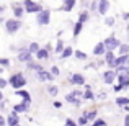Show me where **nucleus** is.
I'll return each mask as SVG.
<instances>
[{
	"instance_id": "obj_9",
	"label": "nucleus",
	"mask_w": 129,
	"mask_h": 126,
	"mask_svg": "<svg viewBox=\"0 0 129 126\" xmlns=\"http://www.w3.org/2000/svg\"><path fill=\"white\" fill-rule=\"evenodd\" d=\"M119 82H121V85H123V87H127V85H129V75H127V72H121Z\"/></svg>"
},
{
	"instance_id": "obj_22",
	"label": "nucleus",
	"mask_w": 129,
	"mask_h": 126,
	"mask_svg": "<svg viewBox=\"0 0 129 126\" xmlns=\"http://www.w3.org/2000/svg\"><path fill=\"white\" fill-rule=\"evenodd\" d=\"M116 103H118V105H127V103H129V100H127V98H118Z\"/></svg>"
},
{
	"instance_id": "obj_4",
	"label": "nucleus",
	"mask_w": 129,
	"mask_h": 126,
	"mask_svg": "<svg viewBox=\"0 0 129 126\" xmlns=\"http://www.w3.org/2000/svg\"><path fill=\"white\" fill-rule=\"evenodd\" d=\"M38 23L39 25H47L49 23V12H41L38 15Z\"/></svg>"
},
{
	"instance_id": "obj_3",
	"label": "nucleus",
	"mask_w": 129,
	"mask_h": 126,
	"mask_svg": "<svg viewBox=\"0 0 129 126\" xmlns=\"http://www.w3.org/2000/svg\"><path fill=\"white\" fill-rule=\"evenodd\" d=\"M18 28H20L18 21H15V20H8V21H7V31L8 33H15Z\"/></svg>"
},
{
	"instance_id": "obj_26",
	"label": "nucleus",
	"mask_w": 129,
	"mask_h": 126,
	"mask_svg": "<svg viewBox=\"0 0 129 126\" xmlns=\"http://www.w3.org/2000/svg\"><path fill=\"white\" fill-rule=\"evenodd\" d=\"M106 62H108V64H113V53H108V56H106Z\"/></svg>"
},
{
	"instance_id": "obj_5",
	"label": "nucleus",
	"mask_w": 129,
	"mask_h": 126,
	"mask_svg": "<svg viewBox=\"0 0 129 126\" xmlns=\"http://www.w3.org/2000/svg\"><path fill=\"white\" fill-rule=\"evenodd\" d=\"M103 44H105V47H108V49H114V47L119 46V41H118V39H114V38H108Z\"/></svg>"
},
{
	"instance_id": "obj_2",
	"label": "nucleus",
	"mask_w": 129,
	"mask_h": 126,
	"mask_svg": "<svg viewBox=\"0 0 129 126\" xmlns=\"http://www.w3.org/2000/svg\"><path fill=\"white\" fill-rule=\"evenodd\" d=\"M25 7L28 13H35V12H41V7L38 3H33L31 0H25Z\"/></svg>"
},
{
	"instance_id": "obj_27",
	"label": "nucleus",
	"mask_w": 129,
	"mask_h": 126,
	"mask_svg": "<svg viewBox=\"0 0 129 126\" xmlns=\"http://www.w3.org/2000/svg\"><path fill=\"white\" fill-rule=\"evenodd\" d=\"M57 92H59V90H57V87H51L49 88V93L52 95V97H54V95H57Z\"/></svg>"
},
{
	"instance_id": "obj_13",
	"label": "nucleus",
	"mask_w": 129,
	"mask_h": 126,
	"mask_svg": "<svg viewBox=\"0 0 129 126\" xmlns=\"http://www.w3.org/2000/svg\"><path fill=\"white\" fill-rule=\"evenodd\" d=\"M98 10H100V13H106V10H108V0H100Z\"/></svg>"
},
{
	"instance_id": "obj_28",
	"label": "nucleus",
	"mask_w": 129,
	"mask_h": 126,
	"mask_svg": "<svg viewBox=\"0 0 129 126\" xmlns=\"http://www.w3.org/2000/svg\"><path fill=\"white\" fill-rule=\"evenodd\" d=\"M75 56L79 57V59H85V54H83L82 51H77V53H75Z\"/></svg>"
},
{
	"instance_id": "obj_23",
	"label": "nucleus",
	"mask_w": 129,
	"mask_h": 126,
	"mask_svg": "<svg viewBox=\"0 0 129 126\" xmlns=\"http://www.w3.org/2000/svg\"><path fill=\"white\" fill-rule=\"evenodd\" d=\"M38 49H39V47H38V44H36V43H33L31 46H29V53H35L36 54V51H38Z\"/></svg>"
},
{
	"instance_id": "obj_8",
	"label": "nucleus",
	"mask_w": 129,
	"mask_h": 126,
	"mask_svg": "<svg viewBox=\"0 0 129 126\" xmlns=\"http://www.w3.org/2000/svg\"><path fill=\"white\" fill-rule=\"evenodd\" d=\"M127 62V54H123L121 57H118L116 61H113V64L111 66H116V67H119V66H123V64H126Z\"/></svg>"
},
{
	"instance_id": "obj_39",
	"label": "nucleus",
	"mask_w": 129,
	"mask_h": 126,
	"mask_svg": "<svg viewBox=\"0 0 129 126\" xmlns=\"http://www.w3.org/2000/svg\"><path fill=\"white\" fill-rule=\"evenodd\" d=\"M0 100H2V93H0Z\"/></svg>"
},
{
	"instance_id": "obj_19",
	"label": "nucleus",
	"mask_w": 129,
	"mask_h": 126,
	"mask_svg": "<svg viewBox=\"0 0 129 126\" xmlns=\"http://www.w3.org/2000/svg\"><path fill=\"white\" fill-rule=\"evenodd\" d=\"M36 54H38L39 59H46V57H47V51L46 49H38V51H36Z\"/></svg>"
},
{
	"instance_id": "obj_1",
	"label": "nucleus",
	"mask_w": 129,
	"mask_h": 126,
	"mask_svg": "<svg viewBox=\"0 0 129 126\" xmlns=\"http://www.w3.org/2000/svg\"><path fill=\"white\" fill-rule=\"evenodd\" d=\"M10 84H12V87L20 88V87H23V85L26 84V79L21 75V74H16V75H13L12 79H10Z\"/></svg>"
},
{
	"instance_id": "obj_36",
	"label": "nucleus",
	"mask_w": 129,
	"mask_h": 126,
	"mask_svg": "<svg viewBox=\"0 0 129 126\" xmlns=\"http://www.w3.org/2000/svg\"><path fill=\"white\" fill-rule=\"evenodd\" d=\"M121 88H123V85H118V87H114V92H119Z\"/></svg>"
},
{
	"instance_id": "obj_24",
	"label": "nucleus",
	"mask_w": 129,
	"mask_h": 126,
	"mask_svg": "<svg viewBox=\"0 0 129 126\" xmlns=\"http://www.w3.org/2000/svg\"><path fill=\"white\" fill-rule=\"evenodd\" d=\"M95 115H96V111H90V113H87V115H85V118H87V120H93Z\"/></svg>"
},
{
	"instance_id": "obj_31",
	"label": "nucleus",
	"mask_w": 129,
	"mask_h": 126,
	"mask_svg": "<svg viewBox=\"0 0 129 126\" xmlns=\"http://www.w3.org/2000/svg\"><path fill=\"white\" fill-rule=\"evenodd\" d=\"M15 15H16V16H21V15H23V10H21V8H16V10H15Z\"/></svg>"
},
{
	"instance_id": "obj_29",
	"label": "nucleus",
	"mask_w": 129,
	"mask_h": 126,
	"mask_svg": "<svg viewBox=\"0 0 129 126\" xmlns=\"http://www.w3.org/2000/svg\"><path fill=\"white\" fill-rule=\"evenodd\" d=\"M87 18H88V15H87V13H82V15H80V23H83Z\"/></svg>"
},
{
	"instance_id": "obj_18",
	"label": "nucleus",
	"mask_w": 129,
	"mask_h": 126,
	"mask_svg": "<svg viewBox=\"0 0 129 126\" xmlns=\"http://www.w3.org/2000/svg\"><path fill=\"white\" fill-rule=\"evenodd\" d=\"M74 3H75V0H66V5H64V8H66V12H70V10H72Z\"/></svg>"
},
{
	"instance_id": "obj_30",
	"label": "nucleus",
	"mask_w": 129,
	"mask_h": 126,
	"mask_svg": "<svg viewBox=\"0 0 129 126\" xmlns=\"http://www.w3.org/2000/svg\"><path fill=\"white\" fill-rule=\"evenodd\" d=\"M127 51H129V47L126 46V44H124V46H121V53H123V54H127Z\"/></svg>"
},
{
	"instance_id": "obj_34",
	"label": "nucleus",
	"mask_w": 129,
	"mask_h": 126,
	"mask_svg": "<svg viewBox=\"0 0 129 126\" xmlns=\"http://www.w3.org/2000/svg\"><path fill=\"white\" fill-rule=\"evenodd\" d=\"M0 64H2V66H7V64H8V59H0Z\"/></svg>"
},
{
	"instance_id": "obj_32",
	"label": "nucleus",
	"mask_w": 129,
	"mask_h": 126,
	"mask_svg": "<svg viewBox=\"0 0 129 126\" xmlns=\"http://www.w3.org/2000/svg\"><path fill=\"white\" fill-rule=\"evenodd\" d=\"M87 121H88L87 118H85V116H82V118L79 120V123H80V124H87Z\"/></svg>"
},
{
	"instance_id": "obj_7",
	"label": "nucleus",
	"mask_w": 129,
	"mask_h": 126,
	"mask_svg": "<svg viewBox=\"0 0 129 126\" xmlns=\"http://www.w3.org/2000/svg\"><path fill=\"white\" fill-rule=\"evenodd\" d=\"M38 79L39 80H43V82H46V80H51L52 79V75H51L49 72H44V70H38Z\"/></svg>"
},
{
	"instance_id": "obj_25",
	"label": "nucleus",
	"mask_w": 129,
	"mask_h": 126,
	"mask_svg": "<svg viewBox=\"0 0 129 126\" xmlns=\"http://www.w3.org/2000/svg\"><path fill=\"white\" fill-rule=\"evenodd\" d=\"M85 98H93V93H91L90 87H87V92H85Z\"/></svg>"
},
{
	"instance_id": "obj_10",
	"label": "nucleus",
	"mask_w": 129,
	"mask_h": 126,
	"mask_svg": "<svg viewBox=\"0 0 129 126\" xmlns=\"http://www.w3.org/2000/svg\"><path fill=\"white\" fill-rule=\"evenodd\" d=\"M79 95H80V92H74V93L67 95V100L72 102V103H75V105H79Z\"/></svg>"
},
{
	"instance_id": "obj_35",
	"label": "nucleus",
	"mask_w": 129,
	"mask_h": 126,
	"mask_svg": "<svg viewBox=\"0 0 129 126\" xmlns=\"http://www.w3.org/2000/svg\"><path fill=\"white\" fill-rule=\"evenodd\" d=\"M66 124H67V126H74V124H75V123H74L72 120H67V121H66Z\"/></svg>"
},
{
	"instance_id": "obj_33",
	"label": "nucleus",
	"mask_w": 129,
	"mask_h": 126,
	"mask_svg": "<svg viewBox=\"0 0 129 126\" xmlns=\"http://www.w3.org/2000/svg\"><path fill=\"white\" fill-rule=\"evenodd\" d=\"M95 126H105V121H103V120H98V121H95Z\"/></svg>"
},
{
	"instance_id": "obj_11",
	"label": "nucleus",
	"mask_w": 129,
	"mask_h": 126,
	"mask_svg": "<svg viewBox=\"0 0 129 126\" xmlns=\"http://www.w3.org/2000/svg\"><path fill=\"white\" fill-rule=\"evenodd\" d=\"M114 77H116V74H114L113 70H108V72H105V82H106V84H111L114 80Z\"/></svg>"
},
{
	"instance_id": "obj_21",
	"label": "nucleus",
	"mask_w": 129,
	"mask_h": 126,
	"mask_svg": "<svg viewBox=\"0 0 129 126\" xmlns=\"http://www.w3.org/2000/svg\"><path fill=\"white\" fill-rule=\"evenodd\" d=\"M70 54H72V49H70V47H66V49H64V53H62V57H69Z\"/></svg>"
},
{
	"instance_id": "obj_6",
	"label": "nucleus",
	"mask_w": 129,
	"mask_h": 126,
	"mask_svg": "<svg viewBox=\"0 0 129 126\" xmlns=\"http://www.w3.org/2000/svg\"><path fill=\"white\" fill-rule=\"evenodd\" d=\"M70 82L77 84V85H82V84H85V79H83V75H80V74H74V75L70 77Z\"/></svg>"
},
{
	"instance_id": "obj_17",
	"label": "nucleus",
	"mask_w": 129,
	"mask_h": 126,
	"mask_svg": "<svg viewBox=\"0 0 129 126\" xmlns=\"http://www.w3.org/2000/svg\"><path fill=\"white\" fill-rule=\"evenodd\" d=\"M16 93H18L20 97L25 98V102H28V103H29V100H31V98H29V93H28V92H25V90H18Z\"/></svg>"
},
{
	"instance_id": "obj_37",
	"label": "nucleus",
	"mask_w": 129,
	"mask_h": 126,
	"mask_svg": "<svg viewBox=\"0 0 129 126\" xmlns=\"http://www.w3.org/2000/svg\"><path fill=\"white\" fill-rule=\"evenodd\" d=\"M5 85H7L5 80H0V87H5Z\"/></svg>"
},
{
	"instance_id": "obj_12",
	"label": "nucleus",
	"mask_w": 129,
	"mask_h": 126,
	"mask_svg": "<svg viewBox=\"0 0 129 126\" xmlns=\"http://www.w3.org/2000/svg\"><path fill=\"white\" fill-rule=\"evenodd\" d=\"M7 123H8L10 126H15V124H18V116H16V111H15V113H12V115L8 116Z\"/></svg>"
},
{
	"instance_id": "obj_40",
	"label": "nucleus",
	"mask_w": 129,
	"mask_h": 126,
	"mask_svg": "<svg viewBox=\"0 0 129 126\" xmlns=\"http://www.w3.org/2000/svg\"><path fill=\"white\" fill-rule=\"evenodd\" d=\"M2 10H3V8H2V7H0V12H2Z\"/></svg>"
},
{
	"instance_id": "obj_15",
	"label": "nucleus",
	"mask_w": 129,
	"mask_h": 126,
	"mask_svg": "<svg viewBox=\"0 0 129 126\" xmlns=\"http://www.w3.org/2000/svg\"><path fill=\"white\" fill-rule=\"evenodd\" d=\"M103 51H105V44L103 43H98L96 46H95V51H93V53L96 54V56H100V54H103Z\"/></svg>"
},
{
	"instance_id": "obj_14",
	"label": "nucleus",
	"mask_w": 129,
	"mask_h": 126,
	"mask_svg": "<svg viewBox=\"0 0 129 126\" xmlns=\"http://www.w3.org/2000/svg\"><path fill=\"white\" fill-rule=\"evenodd\" d=\"M26 110H28V102L20 103V105H16V107H15V111H16V113H20V111H26Z\"/></svg>"
},
{
	"instance_id": "obj_20",
	"label": "nucleus",
	"mask_w": 129,
	"mask_h": 126,
	"mask_svg": "<svg viewBox=\"0 0 129 126\" xmlns=\"http://www.w3.org/2000/svg\"><path fill=\"white\" fill-rule=\"evenodd\" d=\"M80 30H82V23L79 21V23H77V25H75V28H74V35L77 36V35H79V33H80Z\"/></svg>"
},
{
	"instance_id": "obj_16",
	"label": "nucleus",
	"mask_w": 129,
	"mask_h": 126,
	"mask_svg": "<svg viewBox=\"0 0 129 126\" xmlns=\"http://www.w3.org/2000/svg\"><path fill=\"white\" fill-rule=\"evenodd\" d=\"M20 61H26V62H28L29 59H31V53H28V51H23L21 54H20Z\"/></svg>"
},
{
	"instance_id": "obj_38",
	"label": "nucleus",
	"mask_w": 129,
	"mask_h": 126,
	"mask_svg": "<svg viewBox=\"0 0 129 126\" xmlns=\"http://www.w3.org/2000/svg\"><path fill=\"white\" fill-rule=\"evenodd\" d=\"M3 123H5V120H3V118L0 116V124H3Z\"/></svg>"
}]
</instances>
